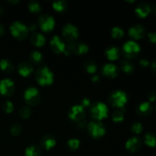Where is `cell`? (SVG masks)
Returning <instances> with one entry per match:
<instances>
[{
	"instance_id": "60d3db41",
	"label": "cell",
	"mask_w": 156,
	"mask_h": 156,
	"mask_svg": "<svg viewBox=\"0 0 156 156\" xmlns=\"http://www.w3.org/2000/svg\"><path fill=\"white\" fill-rule=\"evenodd\" d=\"M140 65H141L143 67H147V66H149V62L147 60V59H141V60H140Z\"/></svg>"
},
{
	"instance_id": "836d02e7",
	"label": "cell",
	"mask_w": 156,
	"mask_h": 156,
	"mask_svg": "<svg viewBox=\"0 0 156 156\" xmlns=\"http://www.w3.org/2000/svg\"><path fill=\"white\" fill-rule=\"evenodd\" d=\"M19 115L21 118L27 119L31 115V110L28 107H23L19 111Z\"/></svg>"
},
{
	"instance_id": "b9f144b4",
	"label": "cell",
	"mask_w": 156,
	"mask_h": 156,
	"mask_svg": "<svg viewBox=\"0 0 156 156\" xmlns=\"http://www.w3.org/2000/svg\"><path fill=\"white\" fill-rule=\"evenodd\" d=\"M91 82L93 83H98V82H100V78H99L98 76H94L91 79Z\"/></svg>"
},
{
	"instance_id": "5b68a950",
	"label": "cell",
	"mask_w": 156,
	"mask_h": 156,
	"mask_svg": "<svg viewBox=\"0 0 156 156\" xmlns=\"http://www.w3.org/2000/svg\"><path fill=\"white\" fill-rule=\"evenodd\" d=\"M24 100L26 103L30 106H35L37 105L41 101V94L37 88L30 87L26 89L24 94Z\"/></svg>"
},
{
	"instance_id": "2e32d148",
	"label": "cell",
	"mask_w": 156,
	"mask_h": 156,
	"mask_svg": "<svg viewBox=\"0 0 156 156\" xmlns=\"http://www.w3.org/2000/svg\"><path fill=\"white\" fill-rule=\"evenodd\" d=\"M56 144V139L51 134H47L41 140V146L46 150L53 149Z\"/></svg>"
},
{
	"instance_id": "ba28073f",
	"label": "cell",
	"mask_w": 156,
	"mask_h": 156,
	"mask_svg": "<svg viewBox=\"0 0 156 156\" xmlns=\"http://www.w3.org/2000/svg\"><path fill=\"white\" fill-rule=\"evenodd\" d=\"M88 130L91 136L96 139H99L104 136L106 133V129H105V126L100 122H91L88 125Z\"/></svg>"
},
{
	"instance_id": "3957f363",
	"label": "cell",
	"mask_w": 156,
	"mask_h": 156,
	"mask_svg": "<svg viewBox=\"0 0 156 156\" xmlns=\"http://www.w3.org/2000/svg\"><path fill=\"white\" fill-rule=\"evenodd\" d=\"M10 31L13 37H15L16 39L21 41L27 38L29 33V29L28 27H27L24 23L20 22V21H15L11 24Z\"/></svg>"
},
{
	"instance_id": "ee69618b",
	"label": "cell",
	"mask_w": 156,
	"mask_h": 156,
	"mask_svg": "<svg viewBox=\"0 0 156 156\" xmlns=\"http://www.w3.org/2000/svg\"><path fill=\"white\" fill-rule=\"evenodd\" d=\"M28 29H29V30H31V31H34V30H36V25H35V24H30V25L28 27Z\"/></svg>"
},
{
	"instance_id": "8fae6325",
	"label": "cell",
	"mask_w": 156,
	"mask_h": 156,
	"mask_svg": "<svg viewBox=\"0 0 156 156\" xmlns=\"http://www.w3.org/2000/svg\"><path fill=\"white\" fill-rule=\"evenodd\" d=\"M69 117L73 121H82L85 117V108L82 107V105H75L69 110Z\"/></svg>"
},
{
	"instance_id": "c3c4849f",
	"label": "cell",
	"mask_w": 156,
	"mask_h": 156,
	"mask_svg": "<svg viewBox=\"0 0 156 156\" xmlns=\"http://www.w3.org/2000/svg\"><path fill=\"white\" fill-rule=\"evenodd\" d=\"M2 13V9L1 8H0V15H1Z\"/></svg>"
},
{
	"instance_id": "30bf717a",
	"label": "cell",
	"mask_w": 156,
	"mask_h": 156,
	"mask_svg": "<svg viewBox=\"0 0 156 156\" xmlns=\"http://www.w3.org/2000/svg\"><path fill=\"white\" fill-rule=\"evenodd\" d=\"M50 46L52 51L54 52L56 54H59L62 53H66L67 55L69 54L66 50V46L62 41V39L58 36H54L52 38L50 42Z\"/></svg>"
},
{
	"instance_id": "cb8c5ba5",
	"label": "cell",
	"mask_w": 156,
	"mask_h": 156,
	"mask_svg": "<svg viewBox=\"0 0 156 156\" xmlns=\"http://www.w3.org/2000/svg\"><path fill=\"white\" fill-rule=\"evenodd\" d=\"M41 152L39 146L30 145L25 149V156H41Z\"/></svg>"
},
{
	"instance_id": "603a6c76",
	"label": "cell",
	"mask_w": 156,
	"mask_h": 156,
	"mask_svg": "<svg viewBox=\"0 0 156 156\" xmlns=\"http://www.w3.org/2000/svg\"><path fill=\"white\" fill-rule=\"evenodd\" d=\"M0 68L6 73H11L14 70V65L9 59H3L0 61Z\"/></svg>"
},
{
	"instance_id": "52a82bcc",
	"label": "cell",
	"mask_w": 156,
	"mask_h": 156,
	"mask_svg": "<svg viewBox=\"0 0 156 156\" xmlns=\"http://www.w3.org/2000/svg\"><path fill=\"white\" fill-rule=\"evenodd\" d=\"M62 35L69 44L76 42L79 37V30L72 24H67L62 28Z\"/></svg>"
},
{
	"instance_id": "d4e9b609",
	"label": "cell",
	"mask_w": 156,
	"mask_h": 156,
	"mask_svg": "<svg viewBox=\"0 0 156 156\" xmlns=\"http://www.w3.org/2000/svg\"><path fill=\"white\" fill-rule=\"evenodd\" d=\"M30 60L32 63L39 65L43 60V54L37 50L32 51L30 54Z\"/></svg>"
},
{
	"instance_id": "8d00e7d4",
	"label": "cell",
	"mask_w": 156,
	"mask_h": 156,
	"mask_svg": "<svg viewBox=\"0 0 156 156\" xmlns=\"http://www.w3.org/2000/svg\"><path fill=\"white\" fill-rule=\"evenodd\" d=\"M132 130L135 133L140 134L143 131V125L140 123H139V122L134 123L132 126Z\"/></svg>"
},
{
	"instance_id": "7c38bea8",
	"label": "cell",
	"mask_w": 156,
	"mask_h": 156,
	"mask_svg": "<svg viewBox=\"0 0 156 156\" xmlns=\"http://www.w3.org/2000/svg\"><path fill=\"white\" fill-rule=\"evenodd\" d=\"M15 91V83L10 79H4L0 81V94L4 96L12 95Z\"/></svg>"
},
{
	"instance_id": "4dcf8cb0",
	"label": "cell",
	"mask_w": 156,
	"mask_h": 156,
	"mask_svg": "<svg viewBox=\"0 0 156 156\" xmlns=\"http://www.w3.org/2000/svg\"><path fill=\"white\" fill-rule=\"evenodd\" d=\"M67 3L65 1L55 2L53 3V8L58 12H62L66 10Z\"/></svg>"
},
{
	"instance_id": "44dd1931",
	"label": "cell",
	"mask_w": 156,
	"mask_h": 156,
	"mask_svg": "<svg viewBox=\"0 0 156 156\" xmlns=\"http://www.w3.org/2000/svg\"><path fill=\"white\" fill-rule=\"evenodd\" d=\"M136 13L140 18H145L151 12V7L147 3H141L136 7Z\"/></svg>"
},
{
	"instance_id": "e0dca14e",
	"label": "cell",
	"mask_w": 156,
	"mask_h": 156,
	"mask_svg": "<svg viewBox=\"0 0 156 156\" xmlns=\"http://www.w3.org/2000/svg\"><path fill=\"white\" fill-rule=\"evenodd\" d=\"M18 73L23 77H27L30 76L34 71L33 66L30 62H22L18 65Z\"/></svg>"
},
{
	"instance_id": "7bdbcfd3",
	"label": "cell",
	"mask_w": 156,
	"mask_h": 156,
	"mask_svg": "<svg viewBox=\"0 0 156 156\" xmlns=\"http://www.w3.org/2000/svg\"><path fill=\"white\" fill-rule=\"evenodd\" d=\"M5 33V27L2 24H0V36L3 35V34Z\"/></svg>"
},
{
	"instance_id": "484cf974",
	"label": "cell",
	"mask_w": 156,
	"mask_h": 156,
	"mask_svg": "<svg viewBox=\"0 0 156 156\" xmlns=\"http://www.w3.org/2000/svg\"><path fill=\"white\" fill-rule=\"evenodd\" d=\"M144 142L149 147H155L156 146V136L152 133H146L144 136Z\"/></svg>"
},
{
	"instance_id": "7a4b0ae2",
	"label": "cell",
	"mask_w": 156,
	"mask_h": 156,
	"mask_svg": "<svg viewBox=\"0 0 156 156\" xmlns=\"http://www.w3.org/2000/svg\"><path fill=\"white\" fill-rule=\"evenodd\" d=\"M127 101V94L123 91H120V90L113 91L108 97V102L110 103V105L115 108H120V109L124 107Z\"/></svg>"
},
{
	"instance_id": "bcb514c9",
	"label": "cell",
	"mask_w": 156,
	"mask_h": 156,
	"mask_svg": "<svg viewBox=\"0 0 156 156\" xmlns=\"http://www.w3.org/2000/svg\"><path fill=\"white\" fill-rule=\"evenodd\" d=\"M153 12H154V14H155L156 15V5H155L153 7Z\"/></svg>"
},
{
	"instance_id": "7402d4cb",
	"label": "cell",
	"mask_w": 156,
	"mask_h": 156,
	"mask_svg": "<svg viewBox=\"0 0 156 156\" xmlns=\"http://www.w3.org/2000/svg\"><path fill=\"white\" fill-rule=\"evenodd\" d=\"M30 42L33 45L40 47L44 45L46 42V39L43 34L40 33H34L30 37Z\"/></svg>"
},
{
	"instance_id": "d590c367",
	"label": "cell",
	"mask_w": 156,
	"mask_h": 156,
	"mask_svg": "<svg viewBox=\"0 0 156 156\" xmlns=\"http://www.w3.org/2000/svg\"><path fill=\"white\" fill-rule=\"evenodd\" d=\"M2 110L7 114L12 113L14 110V105L12 102L10 101H5L2 104Z\"/></svg>"
},
{
	"instance_id": "f546056e",
	"label": "cell",
	"mask_w": 156,
	"mask_h": 156,
	"mask_svg": "<svg viewBox=\"0 0 156 156\" xmlns=\"http://www.w3.org/2000/svg\"><path fill=\"white\" fill-rule=\"evenodd\" d=\"M79 146H80V141H79V140H78V139H70V140L67 142V147L72 151H75L76 150V149H79Z\"/></svg>"
},
{
	"instance_id": "ffe728a7",
	"label": "cell",
	"mask_w": 156,
	"mask_h": 156,
	"mask_svg": "<svg viewBox=\"0 0 156 156\" xmlns=\"http://www.w3.org/2000/svg\"><path fill=\"white\" fill-rule=\"evenodd\" d=\"M152 107L149 102H143L137 106L136 111L142 116H148L152 113Z\"/></svg>"
},
{
	"instance_id": "74e56055",
	"label": "cell",
	"mask_w": 156,
	"mask_h": 156,
	"mask_svg": "<svg viewBox=\"0 0 156 156\" xmlns=\"http://www.w3.org/2000/svg\"><path fill=\"white\" fill-rule=\"evenodd\" d=\"M148 99L150 101H154L156 100V91H151L148 94Z\"/></svg>"
},
{
	"instance_id": "277c9868",
	"label": "cell",
	"mask_w": 156,
	"mask_h": 156,
	"mask_svg": "<svg viewBox=\"0 0 156 156\" xmlns=\"http://www.w3.org/2000/svg\"><path fill=\"white\" fill-rule=\"evenodd\" d=\"M91 115L97 120H101L108 117V108L103 102H96L91 107Z\"/></svg>"
},
{
	"instance_id": "9a60e30c",
	"label": "cell",
	"mask_w": 156,
	"mask_h": 156,
	"mask_svg": "<svg viewBox=\"0 0 156 156\" xmlns=\"http://www.w3.org/2000/svg\"><path fill=\"white\" fill-rule=\"evenodd\" d=\"M145 34H146V29L143 26L140 24L130 27L129 30V35L133 39L135 40L142 39L145 36Z\"/></svg>"
},
{
	"instance_id": "4fadbf2b",
	"label": "cell",
	"mask_w": 156,
	"mask_h": 156,
	"mask_svg": "<svg viewBox=\"0 0 156 156\" xmlns=\"http://www.w3.org/2000/svg\"><path fill=\"white\" fill-rule=\"evenodd\" d=\"M69 50L70 51L73 52L75 54L79 55V56H82L88 52L89 48L88 45L82 42H74L69 44Z\"/></svg>"
},
{
	"instance_id": "d6a6232c",
	"label": "cell",
	"mask_w": 156,
	"mask_h": 156,
	"mask_svg": "<svg viewBox=\"0 0 156 156\" xmlns=\"http://www.w3.org/2000/svg\"><path fill=\"white\" fill-rule=\"evenodd\" d=\"M123 34H124L123 30L119 27H114L111 30V36L114 39H120Z\"/></svg>"
},
{
	"instance_id": "f35d334b",
	"label": "cell",
	"mask_w": 156,
	"mask_h": 156,
	"mask_svg": "<svg viewBox=\"0 0 156 156\" xmlns=\"http://www.w3.org/2000/svg\"><path fill=\"white\" fill-rule=\"evenodd\" d=\"M148 38L149 41L153 44H156V34L155 33H149L148 34Z\"/></svg>"
},
{
	"instance_id": "f1b7e54d",
	"label": "cell",
	"mask_w": 156,
	"mask_h": 156,
	"mask_svg": "<svg viewBox=\"0 0 156 156\" xmlns=\"http://www.w3.org/2000/svg\"><path fill=\"white\" fill-rule=\"evenodd\" d=\"M84 67H85V70L91 74L95 73L96 70H97V64L93 60H88L87 62H85V63L84 64Z\"/></svg>"
},
{
	"instance_id": "6da1fadb",
	"label": "cell",
	"mask_w": 156,
	"mask_h": 156,
	"mask_svg": "<svg viewBox=\"0 0 156 156\" xmlns=\"http://www.w3.org/2000/svg\"><path fill=\"white\" fill-rule=\"evenodd\" d=\"M35 78L39 85L46 86V85H50L53 83L54 76H53V73L48 67L43 66L37 71Z\"/></svg>"
},
{
	"instance_id": "5bb4252c",
	"label": "cell",
	"mask_w": 156,
	"mask_h": 156,
	"mask_svg": "<svg viewBox=\"0 0 156 156\" xmlns=\"http://www.w3.org/2000/svg\"><path fill=\"white\" fill-rule=\"evenodd\" d=\"M119 70L116 65L112 63H107L102 68V73L106 77L110 79H114L116 78L118 75Z\"/></svg>"
},
{
	"instance_id": "7dc6e473",
	"label": "cell",
	"mask_w": 156,
	"mask_h": 156,
	"mask_svg": "<svg viewBox=\"0 0 156 156\" xmlns=\"http://www.w3.org/2000/svg\"><path fill=\"white\" fill-rule=\"evenodd\" d=\"M9 2H10V3H18V2H19V1H15V2L9 1Z\"/></svg>"
},
{
	"instance_id": "ab89813d",
	"label": "cell",
	"mask_w": 156,
	"mask_h": 156,
	"mask_svg": "<svg viewBox=\"0 0 156 156\" xmlns=\"http://www.w3.org/2000/svg\"><path fill=\"white\" fill-rule=\"evenodd\" d=\"M90 105H91V101H90V100L88 98H83L82 101V106L84 107V108H85V107H88L90 106Z\"/></svg>"
},
{
	"instance_id": "f6af8a7d",
	"label": "cell",
	"mask_w": 156,
	"mask_h": 156,
	"mask_svg": "<svg viewBox=\"0 0 156 156\" xmlns=\"http://www.w3.org/2000/svg\"><path fill=\"white\" fill-rule=\"evenodd\" d=\"M152 69L154 73H156V60L154 61L152 64Z\"/></svg>"
},
{
	"instance_id": "9c48e42d",
	"label": "cell",
	"mask_w": 156,
	"mask_h": 156,
	"mask_svg": "<svg viewBox=\"0 0 156 156\" xmlns=\"http://www.w3.org/2000/svg\"><path fill=\"white\" fill-rule=\"evenodd\" d=\"M38 23H39L41 30L44 32L51 31L55 27V20L53 17L50 15H47V14H44V15L40 16Z\"/></svg>"
},
{
	"instance_id": "1f68e13d",
	"label": "cell",
	"mask_w": 156,
	"mask_h": 156,
	"mask_svg": "<svg viewBox=\"0 0 156 156\" xmlns=\"http://www.w3.org/2000/svg\"><path fill=\"white\" fill-rule=\"evenodd\" d=\"M28 9L32 13H38L41 10V5L37 1H30L28 3Z\"/></svg>"
},
{
	"instance_id": "ac0fdd59",
	"label": "cell",
	"mask_w": 156,
	"mask_h": 156,
	"mask_svg": "<svg viewBox=\"0 0 156 156\" xmlns=\"http://www.w3.org/2000/svg\"><path fill=\"white\" fill-rule=\"evenodd\" d=\"M141 147V141L137 137H132L126 143V148L130 152H136Z\"/></svg>"
},
{
	"instance_id": "4316f807",
	"label": "cell",
	"mask_w": 156,
	"mask_h": 156,
	"mask_svg": "<svg viewBox=\"0 0 156 156\" xmlns=\"http://www.w3.org/2000/svg\"><path fill=\"white\" fill-rule=\"evenodd\" d=\"M121 69L126 74H131L134 71V65L129 60H123L121 62Z\"/></svg>"
},
{
	"instance_id": "d6986e66",
	"label": "cell",
	"mask_w": 156,
	"mask_h": 156,
	"mask_svg": "<svg viewBox=\"0 0 156 156\" xmlns=\"http://www.w3.org/2000/svg\"><path fill=\"white\" fill-rule=\"evenodd\" d=\"M120 50L118 47H109L106 49L105 50V56L108 58L109 60H116V59H119L120 57Z\"/></svg>"
},
{
	"instance_id": "83f0119b",
	"label": "cell",
	"mask_w": 156,
	"mask_h": 156,
	"mask_svg": "<svg viewBox=\"0 0 156 156\" xmlns=\"http://www.w3.org/2000/svg\"><path fill=\"white\" fill-rule=\"evenodd\" d=\"M113 121L115 123H120L124 120V111L121 109H118L113 113L112 115Z\"/></svg>"
},
{
	"instance_id": "8992f818",
	"label": "cell",
	"mask_w": 156,
	"mask_h": 156,
	"mask_svg": "<svg viewBox=\"0 0 156 156\" xmlns=\"http://www.w3.org/2000/svg\"><path fill=\"white\" fill-rule=\"evenodd\" d=\"M123 55L127 59H134L140 51V47L134 41H127L123 47Z\"/></svg>"
},
{
	"instance_id": "e575fe53",
	"label": "cell",
	"mask_w": 156,
	"mask_h": 156,
	"mask_svg": "<svg viewBox=\"0 0 156 156\" xmlns=\"http://www.w3.org/2000/svg\"><path fill=\"white\" fill-rule=\"evenodd\" d=\"M21 131H22V126L20 124H18V123H15V124H13L10 129L11 133H12V135L14 136H17L19 135L21 133Z\"/></svg>"
}]
</instances>
